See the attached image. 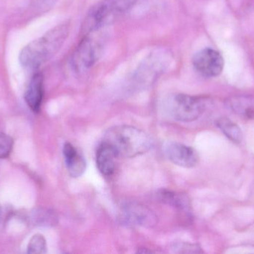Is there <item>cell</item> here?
<instances>
[{"label": "cell", "mask_w": 254, "mask_h": 254, "mask_svg": "<svg viewBox=\"0 0 254 254\" xmlns=\"http://www.w3.org/2000/svg\"><path fill=\"white\" fill-rule=\"evenodd\" d=\"M43 94V76L41 73H37L31 78L25 93V101L30 109L34 113L40 111Z\"/></svg>", "instance_id": "11"}, {"label": "cell", "mask_w": 254, "mask_h": 254, "mask_svg": "<svg viewBox=\"0 0 254 254\" xmlns=\"http://www.w3.org/2000/svg\"><path fill=\"white\" fill-rule=\"evenodd\" d=\"M13 139L10 136L0 133V159L7 158L13 147Z\"/></svg>", "instance_id": "18"}, {"label": "cell", "mask_w": 254, "mask_h": 254, "mask_svg": "<svg viewBox=\"0 0 254 254\" xmlns=\"http://www.w3.org/2000/svg\"><path fill=\"white\" fill-rule=\"evenodd\" d=\"M172 55L164 49H158L146 57L137 67L134 79L139 83L148 84L162 74L171 64Z\"/></svg>", "instance_id": "5"}, {"label": "cell", "mask_w": 254, "mask_h": 254, "mask_svg": "<svg viewBox=\"0 0 254 254\" xmlns=\"http://www.w3.org/2000/svg\"><path fill=\"white\" fill-rule=\"evenodd\" d=\"M58 1V0H33V4L37 10L46 11Z\"/></svg>", "instance_id": "19"}, {"label": "cell", "mask_w": 254, "mask_h": 254, "mask_svg": "<svg viewBox=\"0 0 254 254\" xmlns=\"http://www.w3.org/2000/svg\"><path fill=\"white\" fill-rule=\"evenodd\" d=\"M47 252V245L41 234L33 236L28 246V254H45Z\"/></svg>", "instance_id": "16"}, {"label": "cell", "mask_w": 254, "mask_h": 254, "mask_svg": "<svg viewBox=\"0 0 254 254\" xmlns=\"http://www.w3.org/2000/svg\"><path fill=\"white\" fill-rule=\"evenodd\" d=\"M137 0H101L91 7L82 23L83 36L93 34L129 11Z\"/></svg>", "instance_id": "3"}, {"label": "cell", "mask_w": 254, "mask_h": 254, "mask_svg": "<svg viewBox=\"0 0 254 254\" xmlns=\"http://www.w3.org/2000/svg\"><path fill=\"white\" fill-rule=\"evenodd\" d=\"M216 125L230 140L236 143H241L243 134L241 128L235 122L228 118L222 117L216 121Z\"/></svg>", "instance_id": "15"}, {"label": "cell", "mask_w": 254, "mask_h": 254, "mask_svg": "<svg viewBox=\"0 0 254 254\" xmlns=\"http://www.w3.org/2000/svg\"><path fill=\"white\" fill-rule=\"evenodd\" d=\"M0 213H1V211H0Z\"/></svg>", "instance_id": "20"}, {"label": "cell", "mask_w": 254, "mask_h": 254, "mask_svg": "<svg viewBox=\"0 0 254 254\" xmlns=\"http://www.w3.org/2000/svg\"><path fill=\"white\" fill-rule=\"evenodd\" d=\"M161 196L162 197L163 201H166L168 204H173L179 208L187 209L189 207V204H188L186 198L175 195L174 193H170V192L165 191V192H161Z\"/></svg>", "instance_id": "17"}, {"label": "cell", "mask_w": 254, "mask_h": 254, "mask_svg": "<svg viewBox=\"0 0 254 254\" xmlns=\"http://www.w3.org/2000/svg\"><path fill=\"white\" fill-rule=\"evenodd\" d=\"M122 218L131 225L153 227L156 225L157 217L147 207L138 204H127L124 207Z\"/></svg>", "instance_id": "9"}, {"label": "cell", "mask_w": 254, "mask_h": 254, "mask_svg": "<svg viewBox=\"0 0 254 254\" xmlns=\"http://www.w3.org/2000/svg\"><path fill=\"white\" fill-rule=\"evenodd\" d=\"M64 155L70 175L72 177H79L83 175L86 169V161L84 156L69 143L64 145Z\"/></svg>", "instance_id": "10"}, {"label": "cell", "mask_w": 254, "mask_h": 254, "mask_svg": "<svg viewBox=\"0 0 254 254\" xmlns=\"http://www.w3.org/2000/svg\"><path fill=\"white\" fill-rule=\"evenodd\" d=\"M170 112L176 120L190 122L201 116L205 108L201 98L186 94H178L170 101Z\"/></svg>", "instance_id": "6"}, {"label": "cell", "mask_w": 254, "mask_h": 254, "mask_svg": "<svg viewBox=\"0 0 254 254\" xmlns=\"http://www.w3.org/2000/svg\"><path fill=\"white\" fill-rule=\"evenodd\" d=\"M101 43L91 34L84 36L71 56V67L76 73H86L96 64L102 53Z\"/></svg>", "instance_id": "4"}, {"label": "cell", "mask_w": 254, "mask_h": 254, "mask_svg": "<svg viewBox=\"0 0 254 254\" xmlns=\"http://www.w3.org/2000/svg\"><path fill=\"white\" fill-rule=\"evenodd\" d=\"M225 104L235 114L245 119H254V96L235 95L228 98Z\"/></svg>", "instance_id": "12"}, {"label": "cell", "mask_w": 254, "mask_h": 254, "mask_svg": "<svg viewBox=\"0 0 254 254\" xmlns=\"http://www.w3.org/2000/svg\"><path fill=\"white\" fill-rule=\"evenodd\" d=\"M192 62L195 71L205 78L217 77L225 65L222 55L212 48L198 51L194 55Z\"/></svg>", "instance_id": "7"}, {"label": "cell", "mask_w": 254, "mask_h": 254, "mask_svg": "<svg viewBox=\"0 0 254 254\" xmlns=\"http://www.w3.org/2000/svg\"><path fill=\"white\" fill-rule=\"evenodd\" d=\"M165 152L172 163L184 168H193L199 162V156L196 150L186 145L169 143L166 146Z\"/></svg>", "instance_id": "8"}, {"label": "cell", "mask_w": 254, "mask_h": 254, "mask_svg": "<svg viewBox=\"0 0 254 254\" xmlns=\"http://www.w3.org/2000/svg\"><path fill=\"white\" fill-rule=\"evenodd\" d=\"M69 32L70 22H63L28 43L19 54L22 67L28 70H37L50 61L61 50Z\"/></svg>", "instance_id": "1"}, {"label": "cell", "mask_w": 254, "mask_h": 254, "mask_svg": "<svg viewBox=\"0 0 254 254\" xmlns=\"http://www.w3.org/2000/svg\"><path fill=\"white\" fill-rule=\"evenodd\" d=\"M30 220L34 226L49 228L58 225V216L50 209L37 208L31 212Z\"/></svg>", "instance_id": "14"}, {"label": "cell", "mask_w": 254, "mask_h": 254, "mask_svg": "<svg viewBox=\"0 0 254 254\" xmlns=\"http://www.w3.org/2000/svg\"><path fill=\"white\" fill-rule=\"evenodd\" d=\"M103 142L111 146L118 158H135L146 154L153 144L149 134L129 125L110 128L106 133Z\"/></svg>", "instance_id": "2"}, {"label": "cell", "mask_w": 254, "mask_h": 254, "mask_svg": "<svg viewBox=\"0 0 254 254\" xmlns=\"http://www.w3.org/2000/svg\"><path fill=\"white\" fill-rule=\"evenodd\" d=\"M117 158V155L111 146L103 142L97 152V167L99 171L104 175L113 174L116 169V160Z\"/></svg>", "instance_id": "13"}]
</instances>
